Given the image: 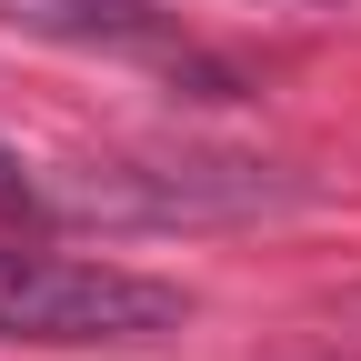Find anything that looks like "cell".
Listing matches in <instances>:
<instances>
[{"instance_id":"cell-1","label":"cell","mask_w":361,"mask_h":361,"mask_svg":"<svg viewBox=\"0 0 361 361\" xmlns=\"http://www.w3.org/2000/svg\"><path fill=\"white\" fill-rule=\"evenodd\" d=\"M180 301L151 271L121 261H71V251H30L0 241V341H40V351H141L180 331Z\"/></svg>"}]
</instances>
